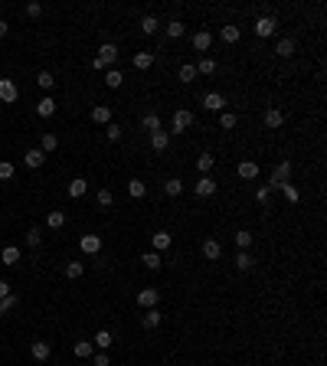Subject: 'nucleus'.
<instances>
[{
    "instance_id": "nucleus-1",
    "label": "nucleus",
    "mask_w": 327,
    "mask_h": 366,
    "mask_svg": "<svg viewBox=\"0 0 327 366\" xmlns=\"http://www.w3.org/2000/svg\"><path fill=\"white\" fill-rule=\"evenodd\" d=\"M114 62H118V46H114V43H102L99 56L92 59V69H95V72H105L108 66H114Z\"/></svg>"
},
{
    "instance_id": "nucleus-2",
    "label": "nucleus",
    "mask_w": 327,
    "mask_h": 366,
    "mask_svg": "<svg viewBox=\"0 0 327 366\" xmlns=\"http://www.w3.org/2000/svg\"><path fill=\"white\" fill-rule=\"evenodd\" d=\"M288 177H291V160H281V164L275 167V170H272V177H268V190H281V186L288 183Z\"/></svg>"
},
{
    "instance_id": "nucleus-3",
    "label": "nucleus",
    "mask_w": 327,
    "mask_h": 366,
    "mask_svg": "<svg viewBox=\"0 0 327 366\" xmlns=\"http://www.w3.org/2000/svg\"><path fill=\"white\" fill-rule=\"evenodd\" d=\"M16 98H20V88H16L13 79H0V102L4 105H13Z\"/></svg>"
},
{
    "instance_id": "nucleus-4",
    "label": "nucleus",
    "mask_w": 327,
    "mask_h": 366,
    "mask_svg": "<svg viewBox=\"0 0 327 366\" xmlns=\"http://www.w3.org/2000/svg\"><path fill=\"white\" fill-rule=\"evenodd\" d=\"M190 124H193V114H190L187 108H177V111H174V118H170V128L177 131V134H183V131H187Z\"/></svg>"
},
{
    "instance_id": "nucleus-5",
    "label": "nucleus",
    "mask_w": 327,
    "mask_h": 366,
    "mask_svg": "<svg viewBox=\"0 0 327 366\" xmlns=\"http://www.w3.org/2000/svg\"><path fill=\"white\" fill-rule=\"evenodd\" d=\"M157 301H161V291H157V288H141L138 291V304L144 307V311L157 307Z\"/></svg>"
},
{
    "instance_id": "nucleus-6",
    "label": "nucleus",
    "mask_w": 327,
    "mask_h": 366,
    "mask_svg": "<svg viewBox=\"0 0 327 366\" xmlns=\"http://www.w3.org/2000/svg\"><path fill=\"white\" fill-rule=\"evenodd\" d=\"M193 193H197L200 200H203V196H213V193H216V180H213L209 174H206V177H200V180L193 183Z\"/></svg>"
},
{
    "instance_id": "nucleus-7",
    "label": "nucleus",
    "mask_w": 327,
    "mask_h": 366,
    "mask_svg": "<svg viewBox=\"0 0 327 366\" xmlns=\"http://www.w3.org/2000/svg\"><path fill=\"white\" fill-rule=\"evenodd\" d=\"M275 26H278V20L275 16H259V20H255V36H272V33H275Z\"/></svg>"
},
{
    "instance_id": "nucleus-8",
    "label": "nucleus",
    "mask_w": 327,
    "mask_h": 366,
    "mask_svg": "<svg viewBox=\"0 0 327 366\" xmlns=\"http://www.w3.org/2000/svg\"><path fill=\"white\" fill-rule=\"evenodd\" d=\"M203 108H206V111H219V114H223V111H226V98L219 95V92H209V95H203Z\"/></svg>"
},
{
    "instance_id": "nucleus-9",
    "label": "nucleus",
    "mask_w": 327,
    "mask_h": 366,
    "mask_svg": "<svg viewBox=\"0 0 327 366\" xmlns=\"http://www.w3.org/2000/svg\"><path fill=\"white\" fill-rule=\"evenodd\" d=\"M79 248H82L85 255H99L102 252V236H82L79 239Z\"/></svg>"
},
{
    "instance_id": "nucleus-10",
    "label": "nucleus",
    "mask_w": 327,
    "mask_h": 366,
    "mask_svg": "<svg viewBox=\"0 0 327 366\" xmlns=\"http://www.w3.org/2000/svg\"><path fill=\"white\" fill-rule=\"evenodd\" d=\"M170 242H174V239H170V232H167V229H161V232H154V236H151L154 252H164V248H170Z\"/></svg>"
},
{
    "instance_id": "nucleus-11",
    "label": "nucleus",
    "mask_w": 327,
    "mask_h": 366,
    "mask_svg": "<svg viewBox=\"0 0 327 366\" xmlns=\"http://www.w3.org/2000/svg\"><path fill=\"white\" fill-rule=\"evenodd\" d=\"M36 114H40V118H52V114H56V102H52L49 95H43L36 102Z\"/></svg>"
},
{
    "instance_id": "nucleus-12",
    "label": "nucleus",
    "mask_w": 327,
    "mask_h": 366,
    "mask_svg": "<svg viewBox=\"0 0 327 366\" xmlns=\"http://www.w3.org/2000/svg\"><path fill=\"white\" fill-rule=\"evenodd\" d=\"M23 160H26V167H33V170H36V167L46 164V154H43L40 147H33V150H26V154H23Z\"/></svg>"
},
{
    "instance_id": "nucleus-13",
    "label": "nucleus",
    "mask_w": 327,
    "mask_h": 366,
    "mask_svg": "<svg viewBox=\"0 0 327 366\" xmlns=\"http://www.w3.org/2000/svg\"><path fill=\"white\" fill-rule=\"evenodd\" d=\"M203 255H206L209 262H216V258L223 255V245H219L216 239H203Z\"/></svg>"
},
{
    "instance_id": "nucleus-14",
    "label": "nucleus",
    "mask_w": 327,
    "mask_h": 366,
    "mask_svg": "<svg viewBox=\"0 0 327 366\" xmlns=\"http://www.w3.org/2000/svg\"><path fill=\"white\" fill-rule=\"evenodd\" d=\"M209 43H213V33H206V30L193 33V49H197V52H206V49H209Z\"/></svg>"
},
{
    "instance_id": "nucleus-15",
    "label": "nucleus",
    "mask_w": 327,
    "mask_h": 366,
    "mask_svg": "<svg viewBox=\"0 0 327 366\" xmlns=\"http://www.w3.org/2000/svg\"><path fill=\"white\" fill-rule=\"evenodd\" d=\"M281 124H285V114H281V108H268L265 111V128H281Z\"/></svg>"
},
{
    "instance_id": "nucleus-16",
    "label": "nucleus",
    "mask_w": 327,
    "mask_h": 366,
    "mask_svg": "<svg viewBox=\"0 0 327 366\" xmlns=\"http://www.w3.org/2000/svg\"><path fill=\"white\" fill-rule=\"evenodd\" d=\"M30 353H33V360L46 363V360H49V343H46V340H33V346H30Z\"/></svg>"
},
{
    "instance_id": "nucleus-17",
    "label": "nucleus",
    "mask_w": 327,
    "mask_h": 366,
    "mask_svg": "<svg viewBox=\"0 0 327 366\" xmlns=\"http://www.w3.org/2000/svg\"><path fill=\"white\" fill-rule=\"evenodd\" d=\"M92 121L95 124H111V108H108V105H95V108H92Z\"/></svg>"
},
{
    "instance_id": "nucleus-18",
    "label": "nucleus",
    "mask_w": 327,
    "mask_h": 366,
    "mask_svg": "<svg viewBox=\"0 0 327 366\" xmlns=\"http://www.w3.org/2000/svg\"><path fill=\"white\" fill-rule=\"evenodd\" d=\"M167 144H170V134L167 131H151V147L161 154V150H167Z\"/></svg>"
},
{
    "instance_id": "nucleus-19",
    "label": "nucleus",
    "mask_w": 327,
    "mask_h": 366,
    "mask_svg": "<svg viewBox=\"0 0 327 366\" xmlns=\"http://www.w3.org/2000/svg\"><path fill=\"white\" fill-rule=\"evenodd\" d=\"M157 324H161V311H157V307L144 311V317H141V327H144V330H154Z\"/></svg>"
},
{
    "instance_id": "nucleus-20",
    "label": "nucleus",
    "mask_w": 327,
    "mask_h": 366,
    "mask_svg": "<svg viewBox=\"0 0 327 366\" xmlns=\"http://www.w3.org/2000/svg\"><path fill=\"white\" fill-rule=\"evenodd\" d=\"M239 177H242V180H255V177H259V164H255V160H242V164H239Z\"/></svg>"
},
{
    "instance_id": "nucleus-21",
    "label": "nucleus",
    "mask_w": 327,
    "mask_h": 366,
    "mask_svg": "<svg viewBox=\"0 0 327 366\" xmlns=\"http://www.w3.org/2000/svg\"><path fill=\"white\" fill-rule=\"evenodd\" d=\"M141 262H144V268H151V272H157V268L164 265V262H161V252H154V248L141 255Z\"/></svg>"
},
{
    "instance_id": "nucleus-22",
    "label": "nucleus",
    "mask_w": 327,
    "mask_h": 366,
    "mask_svg": "<svg viewBox=\"0 0 327 366\" xmlns=\"http://www.w3.org/2000/svg\"><path fill=\"white\" fill-rule=\"evenodd\" d=\"M46 226H49V229H63V226H66V213H63V209L46 213Z\"/></svg>"
},
{
    "instance_id": "nucleus-23",
    "label": "nucleus",
    "mask_w": 327,
    "mask_h": 366,
    "mask_svg": "<svg viewBox=\"0 0 327 366\" xmlns=\"http://www.w3.org/2000/svg\"><path fill=\"white\" fill-rule=\"evenodd\" d=\"M213 164H216L213 154H200V157H197V170H200V177H206L209 170H213Z\"/></svg>"
},
{
    "instance_id": "nucleus-24",
    "label": "nucleus",
    "mask_w": 327,
    "mask_h": 366,
    "mask_svg": "<svg viewBox=\"0 0 327 366\" xmlns=\"http://www.w3.org/2000/svg\"><path fill=\"white\" fill-rule=\"evenodd\" d=\"M111 343H114L111 330H99V334H95V340H92V346H99V350H108Z\"/></svg>"
},
{
    "instance_id": "nucleus-25",
    "label": "nucleus",
    "mask_w": 327,
    "mask_h": 366,
    "mask_svg": "<svg viewBox=\"0 0 327 366\" xmlns=\"http://www.w3.org/2000/svg\"><path fill=\"white\" fill-rule=\"evenodd\" d=\"M275 52L281 59H288V56H295V40H288V36H281L278 40V46H275Z\"/></svg>"
},
{
    "instance_id": "nucleus-26",
    "label": "nucleus",
    "mask_w": 327,
    "mask_h": 366,
    "mask_svg": "<svg viewBox=\"0 0 327 366\" xmlns=\"http://www.w3.org/2000/svg\"><path fill=\"white\" fill-rule=\"evenodd\" d=\"M177 75H180V82H187V85H190V82H197V66H193V62H183Z\"/></svg>"
},
{
    "instance_id": "nucleus-27",
    "label": "nucleus",
    "mask_w": 327,
    "mask_h": 366,
    "mask_svg": "<svg viewBox=\"0 0 327 366\" xmlns=\"http://www.w3.org/2000/svg\"><path fill=\"white\" fill-rule=\"evenodd\" d=\"M0 262H4V265H16V262H20V248H16V245H7L4 252H0Z\"/></svg>"
},
{
    "instance_id": "nucleus-28",
    "label": "nucleus",
    "mask_w": 327,
    "mask_h": 366,
    "mask_svg": "<svg viewBox=\"0 0 327 366\" xmlns=\"http://www.w3.org/2000/svg\"><path fill=\"white\" fill-rule=\"evenodd\" d=\"M105 85H108V88H121V85H125V75H121L118 69H108V72H105Z\"/></svg>"
},
{
    "instance_id": "nucleus-29",
    "label": "nucleus",
    "mask_w": 327,
    "mask_h": 366,
    "mask_svg": "<svg viewBox=\"0 0 327 366\" xmlns=\"http://www.w3.org/2000/svg\"><path fill=\"white\" fill-rule=\"evenodd\" d=\"M236 268H239V272H252L255 268V258L249 252H239V255H236Z\"/></svg>"
},
{
    "instance_id": "nucleus-30",
    "label": "nucleus",
    "mask_w": 327,
    "mask_h": 366,
    "mask_svg": "<svg viewBox=\"0 0 327 366\" xmlns=\"http://www.w3.org/2000/svg\"><path fill=\"white\" fill-rule=\"evenodd\" d=\"M56 147H59V138L56 134H43L40 138V150H43V154H52Z\"/></svg>"
},
{
    "instance_id": "nucleus-31",
    "label": "nucleus",
    "mask_w": 327,
    "mask_h": 366,
    "mask_svg": "<svg viewBox=\"0 0 327 366\" xmlns=\"http://www.w3.org/2000/svg\"><path fill=\"white\" fill-rule=\"evenodd\" d=\"M193 66H197V75H213V72H216V62L206 59V56H203L200 62H193Z\"/></svg>"
},
{
    "instance_id": "nucleus-32",
    "label": "nucleus",
    "mask_w": 327,
    "mask_h": 366,
    "mask_svg": "<svg viewBox=\"0 0 327 366\" xmlns=\"http://www.w3.org/2000/svg\"><path fill=\"white\" fill-rule=\"evenodd\" d=\"M85 190H88V180H82V177L69 183V196H72V200H79V196H85Z\"/></svg>"
},
{
    "instance_id": "nucleus-33",
    "label": "nucleus",
    "mask_w": 327,
    "mask_h": 366,
    "mask_svg": "<svg viewBox=\"0 0 327 366\" xmlns=\"http://www.w3.org/2000/svg\"><path fill=\"white\" fill-rule=\"evenodd\" d=\"M252 239H255V236H252V232H249V229H239V232H236V245H239V248H242V252H249V245H252Z\"/></svg>"
},
{
    "instance_id": "nucleus-34",
    "label": "nucleus",
    "mask_w": 327,
    "mask_h": 366,
    "mask_svg": "<svg viewBox=\"0 0 327 366\" xmlns=\"http://www.w3.org/2000/svg\"><path fill=\"white\" fill-rule=\"evenodd\" d=\"M154 66V52H134V69H151Z\"/></svg>"
},
{
    "instance_id": "nucleus-35",
    "label": "nucleus",
    "mask_w": 327,
    "mask_h": 366,
    "mask_svg": "<svg viewBox=\"0 0 327 366\" xmlns=\"http://www.w3.org/2000/svg\"><path fill=\"white\" fill-rule=\"evenodd\" d=\"M82 272H85V265H82V262H66V278H69V281L82 278Z\"/></svg>"
},
{
    "instance_id": "nucleus-36",
    "label": "nucleus",
    "mask_w": 327,
    "mask_h": 366,
    "mask_svg": "<svg viewBox=\"0 0 327 366\" xmlns=\"http://www.w3.org/2000/svg\"><path fill=\"white\" fill-rule=\"evenodd\" d=\"M16 304H20V298H16V294L10 291L7 298H0V314H10V311H13Z\"/></svg>"
},
{
    "instance_id": "nucleus-37",
    "label": "nucleus",
    "mask_w": 327,
    "mask_h": 366,
    "mask_svg": "<svg viewBox=\"0 0 327 366\" xmlns=\"http://www.w3.org/2000/svg\"><path fill=\"white\" fill-rule=\"evenodd\" d=\"M157 30H161V23H157V16H144V20H141V33H147V36H154Z\"/></svg>"
},
{
    "instance_id": "nucleus-38",
    "label": "nucleus",
    "mask_w": 327,
    "mask_h": 366,
    "mask_svg": "<svg viewBox=\"0 0 327 366\" xmlns=\"http://www.w3.org/2000/svg\"><path fill=\"white\" fill-rule=\"evenodd\" d=\"M219 40L223 43H239V26H223V30H219Z\"/></svg>"
},
{
    "instance_id": "nucleus-39",
    "label": "nucleus",
    "mask_w": 327,
    "mask_h": 366,
    "mask_svg": "<svg viewBox=\"0 0 327 366\" xmlns=\"http://www.w3.org/2000/svg\"><path fill=\"white\" fill-rule=\"evenodd\" d=\"M183 30H187V26H183L180 20H170V23H167V30H164V33H167V36H170V40H180V36H183Z\"/></svg>"
},
{
    "instance_id": "nucleus-40",
    "label": "nucleus",
    "mask_w": 327,
    "mask_h": 366,
    "mask_svg": "<svg viewBox=\"0 0 327 366\" xmlns=\"http://www.w3.org/2000/svg\"><path fill=\"white\" fill-rule=\"evenodd\" d=\"M141 124H144L147 131H161V114H157V111H151V114H144V118H141Z\"/></svg>"
},
{
    "instance_id": "nucleus-41",
    "label": "nucleus",
    "mask_w": 327,
    "mask_h": 366,
    "mask_svg": "<svg viewBox=\"0 0 327 366\" xmlns=\"http://www.w3.org/2000/svg\"><path fill=\"white\" fill-rule=\"evenodd\" d=\"M92 353H95L92 340H79V343H75V356H79V360H85V356H92Z\"/></svg>"
},
{
    "instance_id": "nucleus-42",
    "label": "nucleus",
    "mask_w": 327,
    "mask_h": 366,
    "mask_svg": "<svg viewBox=\"0 0 327 366\" xmlns=\"http://www.w3.org/2000/svg\"><path fill=\"white\" fill-rule=\"evenodd\" d=\"M128 193L134 196V200H141V196L147 193V186H144V180H128Z\"/></svg>"
},
{
    "instance_id": "nucleus-43",
    "label": "nucleus",
    "mask_w": 327,
    "mask_h": 366,
    "mask_svg": "<svg viewBox=\"0 0 327 366\" xmlns=\"http://www.w3.org/2000/svg\"><path fill=\"white\" fill-rule=\"evenodd\" d=\"M36 85L43 88V92H49V88L56 85V79H52V72H40V75H36Z\"/></svg>"
},
{
    "instance_id": "nucleus-44",
    "label": "nucleus",
    "mask_w": 327,
    "mask_h": 366,
    "mask_svg": "<svg viewBox=\"0 0 327 366\" xmlns=\"http://www.w3.org/2000/svg\"><path fill=\"white\" fill-rule=\"evenodd\" d=\"M164 193H167V196H180V193H183V183H180V180H167V183H164Z\"/></svg>"
},
{
    "instance_id": "nucleus-45",
    "label": "nucleus",
    "mask_w": 327,
    "mask_h": 366,
    "mask_svg": "<svg viewBox=\"0 0 327 366\" xmlns=\"http://www.w3.org/2000/svg\"><path fill=\"white\" fill-rule=\"evenodd\" d=\"M43 242V229H36V226H33L30 232H26V245H33V248H36Z\"/></svg>"
},
{
    "instance_id": "nucleus-46",
    "label": "nucleus",
    "mask_w": 327,
    "mask_h": 366,
    "mask_svg": "<svg viewBox=\"0 0 327 366\" xmlns=\"http://www.w3.org/2000/svg\"><path fill=\"white\" fill-rule=\"evenodd\" d=\"M105 134H108V141H121V124H105Z\"/></svg>"
},
{
    "instance_id": "nucleus-47",
    "label": "nucleus",
    "mask_w": 327,
    "mask_h": 366,
    "mask_svg": "<svg viewBox=\"0 0 327 366\" xmlns=\"http://www.w3.org/2000/svg\"><path fill=\"white\" fill-rule=\"evenodd\" d=\"M219 124H223L226 131H233V128H236V114H233V111H223V114H219Z\"/></svg>"
},
{
    "instance_id": "nucleus-48",
    "label": "nucleus",
    "mask_w": 327,
    "mask_h": 366,
    "mask_svg": "<svg viewBox=\"0 0 327 366\" xmlns=\"http://www.w3.org/2000/svg\"><path fill=\"white\" fill-rule=\"evenodd\" d=\"M13 177V164L10 160H0V180H10Z\"/></svg>"
},
{
    "instance_id": "nucleus-49",
    "label": "nucleus",
    "mask_w": 327,
    "mask_h": 366,
    "mask_svg": "<svg viewBox=\"0 0 327 366\" xmlns=\"http://www.w3.org/2000/svg\"><path fill=\"white\" fill-rule=\"evenodd\" d=\"M268 196H272L268 186H259V190H255V203H262V206H265V203H268Z\"/></svg>"
},
{
    "instance_id": "nucleus-50",
    "label": "nucleus",
    "mask_w": 327,
    "mask_h": 366,
    "mask_svg": "<svg viewBox=\"0 0 327 366\" xmlns=\"http://www.w3.org/2000/svg\"><path fill=\"white\" fill-rule=\"evenodd\" d=\"M111 203H114L111 190H99V206H111Z\"/></svg>"
},
{
    "instance_id": "nucleus-51",
    "label": "nucleus",
    "mask_w": 327,
    "mask_h": 366,
    "mask_svg": "<svg viewBox=\"0 0 327 366\" xmlns=\"http://www.w3.org/2000/svg\"><path fill=\"white\" fill-rule=\"evenodd\" d=\"M281 193H285L291 203H298V190H295V186H291V183H285V186H281Z\"/></svg>"
},
{
    "instance_id": "nucleus-52",
    "label": "nucleus",
    "mask_w": 327,
    "mask_h": 366,
    "mask_svg": "<svg viewBox=\"0 0 327 366\" xmlns=\"http://www.w3.org/2000/svg\"><path fill=\"white\" fill-rule=\"evenodd\" d=\"M26 13H30V16H40V13H43V4H36V0H33V4H26Z\"/></svg>"
},
{
    "instance_id": "nucleus-53",
    "label": "nucleus",
    "mask_w": 327,
    "mask_h": 366,
    "mask_svg": "<svg viewBox=\"0 0 327 366\" xmlns=\"http://www.w3.org/2000/svg\"><path fill=\"white\" fill-rule=\"evenodd\" d=\"M95 366H111V360H108V353H105V350L95 356Z\"/></svg>"
},
{
    "instance_id": "nucleus-54",
    "label": "nucleus",
    "mask_w": 327,
    "mask_h": 366,
    "mask_svg": "<svg viewBox=\"0 0 327 366\" xmlns=\"http://www.w3.org/2000/svg\"><path fill=\"white\" fill-rule=\"evenodd\" d=\"M7 294H10V284H7L4 278H0V298H7Z\"/></svg>"
},
{
    "instance_id": "nucleus-55",
    "label": "nucleus",
    "mask_w": 327,
    "mask_h": 366,
    "mask_svg": "<svg viewBox=\"0 0 327 366\" xmlns=\"http://www.w3.org/2000/svg\"><path fill=\"white\" fill-rule=\"evenodd\" d=\"M7 30H10V23H7V20H0V36H7Z\"/></svg>"
}]
</instances>
